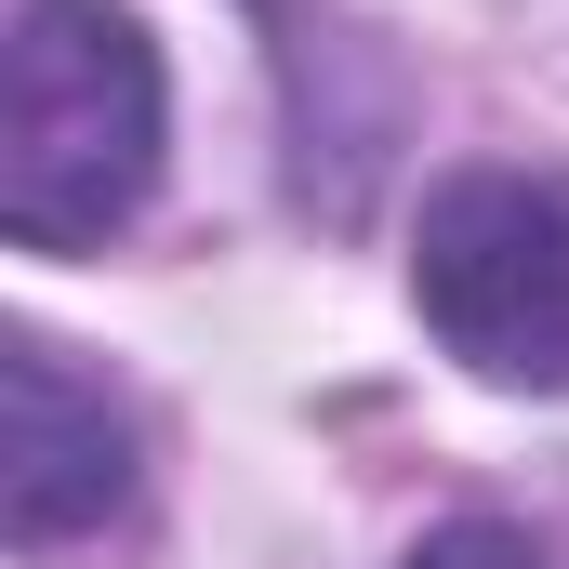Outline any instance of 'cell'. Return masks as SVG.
I'll use <instances>...</instances> for the list:
<instances>
[{
  "label": "cell",
  "mask_w": 569,
  "mask_h": 569,
  "mask_svg": "<svg viewBox=\"0 0 569 569\" xmlns=\"http://www.w3.org/2000/svg\"><path fill=\"white\" fill-rule=\"evenodd\" d=\"M159 186V40L120 0L0 13V226L13 252H93Z\"/></svg>",
  "instance_id": "obj_1"
},
{
  "label": "cell",
  "mask_w": 569,
  "mask_h": 569,
  "mask_svg": "<svg viewBox=\"0 0 569 569\" xmlns=\"http://www.w3.org/2000/svg\"><path fill=\"white\" fill-rule=\"evenodd\" d=\"M425 331L490 385H569V172H450L411 239Z\"/></svg>",
  "instance_id": "obj_2"
},
{
  "label": "cell",
  "mask_w": 569,
  "mask_h": 569,
  "mask_svg": "<svg viewBox=\"0 0 569 569\" xmlns=\"http://www.w3.org/2000/svg\"><path fill=\"white\" fill-rule=\"evenodd\" d=\"M13 543H80L133 503V411L107 385H80L53 345H13Z\"/></svg>",
  "instance_id": "obj_3"
},
{
  "label": "cell",
  "mask_w": 569,
  "mask_h": 569,
  "mask_svg": "<svg viewBox=\"0 0 569 569\" xmlns=\"http://www.w3.org/2000/svg\"><path fill=\"white\" fill-rule=\"evenodd\" d=\"M398 569H543V557H530V530H503V517H450V530H425Z\"/></svg>",
  "instance_id": "obj_4"
}]
</instances>
